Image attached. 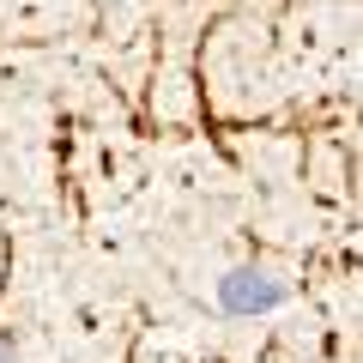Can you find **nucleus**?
Segmentation results:
<instances>
[{"mask_svg": "<svg viewBox=\"0 0 363 363\" xmlns=\"http://www.w3.org/2000/svg\"><path fill=\"white\" fill-rule=\"evenodd\" d=\"M279 303H285V285H279L272 272L236 267V272L218 279V309H230V315H267V309H279Z\"/></svg>", "mask_w": 363, "mask_h": 363, "instance_id": "f257e3e1", "label": "nucleus"}, {"mask_svg": "<svg viewBox=\"0 0 363 363\" xmlns=\"http://www.w3.org/2000/svg\"><path fill=\"white\" fill-rule=\"evenodd\" d=\"M0 363H13V351H6V345H0Z\"/></svg>", "mask_w": 363, "mask_h": 363, "instance_id": "f03ea898", "label": "nucleus"}]
</instances>
